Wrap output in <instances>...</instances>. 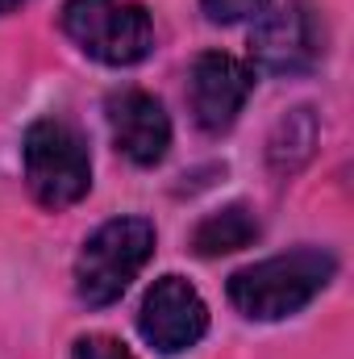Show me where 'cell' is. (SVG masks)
<instances>
[{"instance_id": "obj_2", "label": "cell", "mask_w": 354, "mask_h": 359, "mask_svg": "<svg viewBox=\"0 0 354 359\" xmlns=\"http://www.w3.org/2000/svg\"><path fill=\"white\" fill-rule=\"evenodd\" d=\"M155 255V226L146 217H113L104 222L76 259V292L80 301L100 309L113 305L129 280L146 268V259Z\"/></svg>"}, {"instance_id": "obj_10", "label": "cell", "mask_w": 354, "mask_h": 359, "mask_svg": "<svg viewBox=\"0 0 354 359\" xmlns=\"http://www.w3.org/2000/svg\"><path fill=\"white\" fill-rule=\"evenodd\" d=\"M317 134H321V130H317L313 109H292L288 117H279V126H275V134H271V147H267L271 168H275L279 176L304 168L309 155H313V147H317Z\"/></svg>"}, {"instance_id": "obj_8", "label": "cell", "mask_w": 354, "mask_h": 359, "mask_svg": "<svg viewBox=\"0 0 354 359\" xmlns=\"http://www.w3.org/2000/svg\"><path fill=\"white\" fill-rule=\"evenodd\" d=\"M108 126L117 151L138 168H155L171 147V117L150 92L125 88L108 96Z\"/></svg>"}, {"instance_id": "obj_4", "label": "cell", "mask_w": 354, "mask_h": 359, "mask_svg": "<svg viewBox=\"0 0 354 359\" xmlns=\"http://www.w3.org/2000/svg\"><path fill=\"white\" fill-rule=\"evenodd\" d=\"M63 34L96 63L129 67L142 63L155 46V25L142 4L125 0H67Z\"/></svg>"}, {"instance_id": "obj_11", "label": "cell", "mask_w": 354, "mask_h": 359, "mask_svg": "<svg viewBox=\"0 0 354 359\" xmlns=\"http://www.w3.org/2000/svg\"><path fill=\"white\" fill-rule=\"evenodd\" d=\"M204 17L217 21V25H234V21H246V17H259L267 8V0H200Z\"/></svg>"}, {"instance_id": "obj_13", "label": "cell", "mask_w": 354, "mask_h": 359, "mask_svg": "<svg viewBox=\"0 0 354 359\" xmlns=\"http://www.w3.org/2000/svg\"><path fill=\"white\" fill-rule=\"evenodd\" d=\"M17 4H21V0H0V13H13Z\"/></svg>"}, {"instance_id": "obj_9", "label": "cell", "mask_w": 354, "mask_h": 359, "mask_svg": "<svg viewBox=\"0 0 354 359\" xmlns=\"http://www.w3.org/2000/svg\"><path fill=\"white\" fill-rule=\"evenodd\" d=\"M259 238V217L246 205H225L217 213H208L196 230H192V251L213 259V255H229L242 251Z\"/></svg>"}, {"instance_id": "obj_1", "label": "cell", "mask_w": 354, "mask_h": 359, "mask_svg": "<svg viewBox=\"0 0 354 359\" xmlns=\"http://www.w3.org/2000/svg\"><path fill=\"white\" fill-rule=\"evenodd\" d=\"M334 271H338V259L330 251L300 247V251L271 255L263 264L234 271L229 301L255 322H279V318L300 313L313 297H321V288L334 280Z\"/></svg>"}, {"instance_id": "obj_3", "label": "cell", "mask_w": 354, "mask_h": 359, "mask_svg": "<svg viewBox=\"0 0 354 359\" xmlns=\"http://www.w3.org/2000/svg\"><path fill=\"white\" fill-rule=\"evenodd\" d=\"M25 180L38 205L46 209H67L92 188V159L88 142L76 126L59 117H42L25 130Z\"/></svg>"}, {"instance_id": "obj_5", "label": "cell", "mask_w": 354, "mask_h": 359, "mask_svg": "<svg viewBox=\"0 0 354 359\" xmlns=\"http://www.w3.org/2000/svg\"><path fill=\"white\" fill-rule=\"evenodd\" d=\"M325 55V25L309 0H288L259 13L250 34V59L267 76H304Z\"/></svg>"}, {"instance_id": "obj_6", "label": "cell", "mask_w": 354, "mask_h": 359, "mask_svg": "<svg viewBox=\"0 0 354 359\" xmlns=\"http://www.w3.org/2000/svg\"><path fill=\"white\" fill-rule=\"evenodd\" d=\"M138 330L159 355H179L204 339L208 305L200 301V292L183 276H163V280H155V288L142 301Z\"/></svg>"}, {"instance_id": "obj_12", "label": "cell", "mask_w": 354, "mask_h": 359, "mask_svg": "<svg viewBox=\"0 0 354 359\" xmlns=\"http://www.w3.org/2000/svg\"><path fill=\"white\" fill-rule=\"evenodd\" d=\"M71 359H134V355H129V347H125L121 339H108V334H84V339H76Z\"/></svg>"}, {"instance_id": "obj_7", "label": "cell", "mask_w": 354, "mask_h": 359, "mask_svg": "<svg viewBox=\"0 0 354 359\" xmlns=\"http://www.w3.org/2000/svg\"><path fill=\"white\" fill-rule=\"evenodd\" d=\"M250 88H255V76L242 59H234L225 50H204L192 63V80H187V100H192L196 126L208 134L229 130L238 121Z\"/></svg>"}]
</instances>
